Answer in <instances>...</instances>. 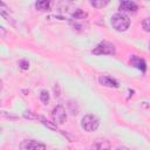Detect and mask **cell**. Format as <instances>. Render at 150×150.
Listing matches in <instances>:
<instances>
[{
	"instance_id": "1",
	"label": "cell",
	"mask_w": 150,
	"mask_h": 150,
	"mask_svg": "<svg viewBox=\"0 0 150 150\" xmlns=\"http://www.w3.org/2000/svg\"><path fill=\"white\" fill-rule=\"evenodd\" d=\"M111 25L116 30L124 32L130 26V19L124 13H116L111 18Z\"/></svg>"
},
{
	"instance_id": "2",
	"label": "cell",
	"mask_w": 150,
	"mask_h": 150,
	"mask_svg": "<svg viewBox=\"0 0 150 150\" xmlns=\"http://www.w3.org/2000/svg\"><path fill=\"white\" fill-rule=\"evenodd\" d=\"M91 53L95 55H114L116 50H115V46L111 42L102 41L91 50Z\"/></svg>"
},
{
	"instance_id": "3",
	"label": "cell",
	"mask_w": 150,
	"mask_h": 150,
	"mask_svg": "<svg viewBox=\"0 0 150 150\" xmlns=\"http://www.w3.org/2000/svg\"><path fill=\"white\" fill-rule=\"evenodd\" d=\"M98 124H100V121L96 116L94 115H86L82 121H81V125L82 128L86 130V131H95L97 128H98Z\"/></svg>"
},
{
	"instance_id": "4",
	"label": "cell",
	"mask_w": 150,
	"mask_h": 150,
	"mask_svg": "<svg viewBox=\"0 0 150 150\" xmlns=\"http://www.w3.org/2000/svg\"><path fill=\"white\" fill-rule=\"evenodd\" d=\"M52 116H53V120L55 123H59V124H62L64 123L66 118H67V115H66V110L62 105H56L53 111H52Z\"/></svg>"
},
{
	"instance_id": "5",
	"label": "cell",
	"mask_w": 150,
	"mask_h": 150,
	"mask_svg": "<svg viewBox=\"0 0 150 150\" xmlns=\"http://www.w3.org/2000/svg\"><path fill=\"white\" fill-rule=\"evenodd\" d=\"M21 150H46V146L38 141H23L21 143Z\"/></svg>"
},
{
	"instance_id": "6",
	"label": "cell",
	"mask_w": 150,
	"mask_h": 150,
	"mask_svg": "<svg viewBox=\"0 0 150 150\" xmlns=\"http://www.w3.org/2000/svg\"><path fill=\"white\" fill-rule=\"evenodd\" d=\"M90 150H110V143L104 138H97L93 142Z\"/></svg>"
},
{
	"instance_id": "7",
	"label": "cell",
	"mask_w": 150,
	"mask_h": 150,
	"mask_svg": "<svg viewBox=\"0 0 150 150\" xmlns=\"http://www.w3.org/2000/svg\"><path fill=\"white\" fill-rule=\"evenodd\" d=\"M130 63H131L134 67H136L137 69L142 70L143 73L146 70V64H145V61H144L143 59H141V57L136 56V55H132V56L130 57Z\"/></svg>"
},
{
	"instance_id": "8",
	"label": "cell",
	"mask_w": 150,
	"mask_h": 150,
	"mask_svg": "<svg viewBox=\"0 0 150 150\" xmlns=\"http://www.w3.org/2000/svg\"><path fill=\"white\" fill-rule=\"evenodd\" d=\"M98 81L102 86H105V87H110V88H117L118 87V82L110 76H101L98 79Z\"/></svg>"
},
{
	"instance_id": "9",
	"label": "cell",
	"mask_w": 150,
	"mask_h": 150,
	"mask_svg": "<svg viewBox=\"0 0 150 150\" xmlns=\"http://www.w3.org/2000/svg\"><path fill=\"white\" fill-rule=\"evenodd\" d=\"M120 9L122 12H136L137 11V5L134 1H122L120 4Z\"/></svg>"
},
{
	"instance_id": "10",
	"label": "cell",
	"mask_w": 150,
	"mask_h": 150,
	"mask_svg": "<svg viewBox=\"0 0 150 150\" xmlns=\"http://www.w3.org/2000/svg\"><path fill=\"white\" fill-rule=\"evenodd\" d=\"M49 6H50V2L47 0H41V1H38L35 4L36 9H39V11H47L49 8Z\"/></svg>"
},
{
	"instance_id": "11",
	"label": "cell",
	"mask_w": 150,
	"mask_h": 150,
	"mask_svg": "<svg viewBox=\"0 0 150 150\" xmlns=\"http://www.w3.org/2000/svg\"><path fill=\"white\" fill-rule=\"evenodd\" d=\"M108 0H91L90 1V5L91 6H94V7H96V8H102V7H104L105 5H108Z\"/></svg>"
},
{
	"instance_id": "12",
	"label": "cell",
	"mask_w": 150,
	"mask_h": 150,
	"mask_svg": "<svg viewBox=\"0 0 150 150\" xmlns=\"http://www.w3.org/2000/svg\"><path fill=\"white\" fill-rule=\"evenodd\" d=\"M86 16H87V13H84L82 9H75V12L73 13L74 19H84Z\"/></svg>"
},
{
	"instance_id": "13",
	"label": "cell",
	"mask_w": 150,
	"mask_h": 150,
	"mask_svg": "<svg viewBox=\"0 0 150 150\" xmlns=\"http://www.w3.org/2000/svg\"><path fill=\"white\" fill-rule=\"evenodd\" d=\"M40 98H41V101L45 104H47L49 102V94H48V91L47 90H42L41 94H40Z\"/></svg>"
},
{
	"instance_id": "14",
	"label": "cell",
	"mask_w": 150,
	"mask_h": 150,
	"mask_svg": "<svg viewBox=\"0 0 150 150\" xmlns=\"http://www.w3.org/2000/svg\"><path fill=\"white\" fill-rule=\"evenodd\" d=\"M38 118H40V120L42 121V123H43V124H45L46 127H48V128H50L52 130H56V131H57V128H56L55 125H53V124H52V123H50L49 121H47L46 118H43V117H41V116H40V117H38Z\"/></svg>"
},
{
	"instance_id": "15",
	"label": "cell",
	"mask_w": 150,
	"mask_h": 150,
	"mask_svg": "<svg viewBox=\"0 0 150 150\" xmlns=\"http://www.w3.org/2000/svg\"><path fill=\"white\" fill-rule=\"evenodd\" d=\"M142 26H143L144 30H146V32H150V16H148V18H145V19L143 20V22H142Z\"/></svg>"
},
{
	"instance_id": "16",
	"label": "cell",
	"mask_w": 150,
	"mask_h": 150,
	"mask_svg": "<svg viewBox=\"0 0 150 150\" xmlns=\"http://www.w3.org/2000/svg\"><path fill=\"white\" fill-rule=\"evenodd\" d=\"M19 66H20L21 69H28V67H29V62L26 61V60H20V61H19Z\"/></svg>"
},
{
	"instance_id": "17",
	"label": "cell",
	"mask_w": 150,
	"mask_h": 150,
	"mask_svg": "<svg viewBox=\"0 0 150 150\" xmlns=\"http://www.w3.org/2000/svg\"><path fill=\"white\" fill-rule=\"evenodd\" d=\"M25 117H27V118H38L36 116H33L29 111H27V112H25Z\"/></svg>"
},
{
	"instance_id": "18",
	"label": "cell",
	"mask_w": 150,
	"mask_h": 150,
	"mask_svg": "<svg viewBox=\"0 0 150 150\" xmlns=\"http://www.w3.org/2000/svg\"><path fill=\"white\" fill-rule=\"evenodd\" d=\"M116 150H129L128 148H125V146H120V148H117Z\"/></svg>"
},
{
	"instance_id": "19",
	"label": "cell",
	"mask_w": 150,
	"mask_h": 150,
	"mask_svg": "<svg viewBox=\"0 0 150 150\" xmlns=\"http://www.w3.org/2000/svg\"><path fill=\"white\" fill-rule=\"evenodd\" d=\"M149 48H150V45H149Z\"/></svg>"
}]
</instances>
